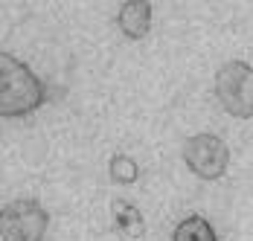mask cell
<instances>
[{
	"label": "cell",
	"mask_w": 253,
	"mask_h": 241,
	"mask_svg": "<svg viewBox=\"0 0 253 241\" xmlns=\"http://www.w3.org/2000/svg\"><path fill=\"white\" fill-rule=\"evenodd\" d=\"M183 163L201 180H218L230 166V148L218 134H195L183 143Z\"/></svg>",
	"instance_id": "4"
},
{
	"label": "cell",
	"mask_w": 253,
	"mask_h": 241,
	"mask_svg": "<svg viewBox=\"0 0 253 241\" xmlns=\"http://www.w3.org/2000/svg\"><path fill=\"white\" fill-rule=\"evenodd\" d=\"M44 102H47V87L32 73V67L15 58L12 52H0V117L6 120L29 117Z\"/></svg>",
	"instance_id": "1"
},
{
	"label": "cell",
	"mask_w": 253,
	"mask_h": 241,
	"mask_svg": "<svg viewBox=\"0 0 253 241\" xmlns=\"http://www.w3.org/2000/svg\"><path fill=\"white\" fill-rule=\"evenodd\" d=\"M117 26L131 41L146 38L149 29H152V3H146V0H128V3H123L120 12H117Z\"/></svg>",
	"instance_id": "5"
},
{
	"label": "cell",
	"mask_w": 253,
	"mask_h": 241,
	"mask_svg": "<svg viewBox=\"0 0 253 241\" xmlns=\"http://www.w3.org/2000/svg\"><path fill=\"white\" fill-rule=\"evenodd\" d=\"M47 227H50V215L35 198L9 201L0 209V239L3 241H44Z\"/></svg>",
	"instance_id": "3"
},
{
	"label": "cell",
	"mask_w": 253,
	"mask_h": 241,
	"mask_svg": "<svg viewBox=\"0 0 253 241\" xmlns=\"http://www.w3.org/2000/svg\"><path fill=\"white\" fill-rule=\"evenodd\" d=\"M215 96L230 117H253V67L248 61H227L215 73Z\"/></svg>",
	"instance_id": "2"
},
{
	"label": "cell",
	"mask_w": 253,
	"mask_h": 241,
	"mask_svg": "<svg viewBox=\"0 0 253 241\" xmlns=\"http://www.w3.org/2000/svg\"><path fill=\"white\" fill-rule=\"evenodd\" d=\"M111 218H114V230H117L126 241L146 239V218H143V212H140L131 201L114 198V203H111Z\"/></svg>",
	"instance_id": "6"
},
{
	"label": "cell",
	"mask_w": 253,
	"mask_h": 241,
	"mask_svg": "<svg viewBox=\"0 0 253 241\" xmlns=\"http://www.w3.org/2000/svg\"><path fill=\"white\" fill-rule=\"evenodd\" d=\"M108 174H111L114 183L131 186V183L140 177V166H137V160L128 157V154H114V157L108 160Z\"/></svg>",
	"instance_id": "8"
},
{
	"label": "cell",
	"mask_w": 253,
	"mask_h": 241,
	"mask_svg": "<svg viewBox=\"0 0 253 241\" xmlns=\"http://www.w3.org/2000/svg\"><path fill=\"white\" fill-rule=\"evenodd\" d=\"M172 241H218V236L204 215H186L183 221H177Z\"/></svg>",
	"instance_id": "7"
}]
</instances>
